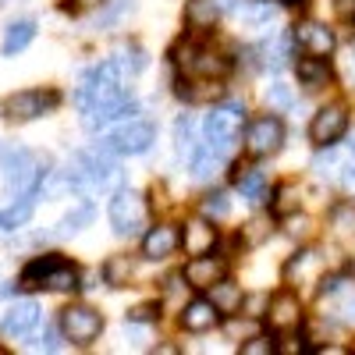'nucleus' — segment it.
<instances>
[{
  "label": "nucleus",
  "mask_w": 355,
  "mask_h": 355,
  "mask_svg": "<svg viewBox=\"0 0 355 355\" xmlns=\"http://www.w3.org/2000/svg\"><path fill=\"white\" fill-rule=\"evenodd\" d=\"M64 174H68V189L75 196H114L125 185V171L117 164V153H110L103 142L96 150L75 153Z\"/></svg>",
  "instance_id": "f257e3e1"
},
{
  "label": "nucleus",
  "mask_w": 355,
  "mask_h": 355,
  "mask_svg": "<svg viewBox=\"0 0 355 355\" xmlns=\"http://www.w3.org/2000/svg\"><path fill=\"white\" fill-rule=\"evenodd\" d=\"M46 167H50V160L28 153L25 146H4V150H0V174H4L8 192L18 196V199L40 192L43 178L50 174Z\"/></svg>",
  "instance_id": "f03ea898"
},
{
  "label": "nucleus",
  "mask_w": 355,
  "mask_h": 355,
  "mask_svg": "<svg viewBox=\"0 0 355 355\" xmlns=\"http://www.w3.org/2000/svg\"><path fill=\"white\" fill-rule=\"evenodd\" d=\"M242 125H245V103L242 100H224L217 103L202 121V135H206V146L214 150H231V142L242 135Z\"/></svg>",
  "instance_id": "7ed1b4c3"
},
{
  "label": "nucleus",
  "mask_w": 355,
  "mask_h": 355,
  "mask_svg": "<svg viewBox=\"0 0 355 355\" xmlns=\"http://www.w3.org/2000/svg\"><path fill=\"white\" fill-rule=\"evenodd\" d=\"M121 82H125V68L117 64V61H103V64H96L93 71L82 78L78 93H75V103L78 107H89L93 100H107V96L125 93Z\"/></svg>",
  "instance_id": "20e7f679"
},
{
  "label": "nucleus",
  "mask_w": 355,
  "mask_h": 355,
  "mask_svg": "<svg viewBox=\"0 0 355 355\" xmlns=\"http://www.w3.org/2000/svg\"><path fill=\"white\" fill-rule=\"evenodd\" d=\"M107 217H110L114 234H121V239H132V234H139V231L146 227V202H142V196H135L132 189L121 185V189L114 192V199H110Z\"/></svg>",
  "instance_id": "39448f33"
},
{
  "label": "nucleus",
  "mask_w": 355,
  "mask_h": 355,
  "mask_svg": "<svg viewBox=\"0 0 355 355\" xmlns=\"http://www.w3.org/2000/svg\"><path fill=\"white\" fill-rule=\"evenodd\" d=\"M174 64L185 68L189 75H199V78H224L231 61L220 57L217 50H206V46H192V43H178L174 50Z\"/></svg>",
  "instance_id": "423d86ee"
},
{
  "label": "nucleus",
  "mask_w": 355,
  "mask_h": 355,
  "mask_svg": "<svg viewBox=\"0 0 355 355\" xmlns=\"http://www.w3.org/2000/svg\"><path fill=\"white\" fill-rule=\"evenodd\" d=\"M61 331L71 345L89 348L103 334V316L89 306H68V309H61Z\"/></svg>",
  "instance_id": "0eeeda50"
},
{
  "label": "nucleus",
  "mask_w": 355,
  "mask_h": 355,
  "mask_svg": "<svg viewBox=\"0 0 355 355\" xmlns=\"http://www.w3.org/2000/svg\"><path fill=\"white\" fill-rule=\"evenodd\" d=\"M281 142H284V125L274 114H259L245 125V153L249 157H270L281 150Z\"/></svg>",
  "instance_id": "6e6552de"
},
{
  "label": "nucleus",
  "mask_w": 355,
  "mask_h": 355,
  "mask_svg": "<svg viewBox=\"0 0 355 355\" xmlns=\"http://www.w3.org/2000/svg\"><path fill=\"white\" fill-rule=\"evenodd\" d=\"M153 139H157V128L150 121H128L121 128H114L103 139V146L110 153H117V157H139V153H146L153 146Z\"/></svg>",
  "instance_id": "1a4fd4ad"
},
{
  "label": "nucleus",
  "mask_w": 355,
  "mask_h": 355,
  "mask_svg": "<svg viewBox=\"0 0 355 355\" xmlns=\"http://www.w3.org/2000/svg\"><path fill=\"white\" fill-rule=\"evenodd\" d=\"M57 103H61V96L53 93V89H25V93H15L4 100V114L11 117V121H36V117L50 114Z\"/></svg>",
  "instance_id": "9d476101"
},
{
  "label": "nucleus",
  "mask_w": 355,
  "mask_h": 355,
  "mask_svg": "<svg viewBox=\"0 0 355 355\" xmlns=\"http://www.w3.org/2000/svg\"><path fill=\"white\" fill-rule=\"evenodd\" d=\"M345 132H348V110L341 103L320 107L313 114V121H309V139H313L316 150H323V146H338Z\"/></svg>",
  "instance_id": "9b49d317"
},
{
  "label": "nucleus",
  "mask_w": 355,
  "mask_h": 355,
  "mask_svg": "<svg viewBox=\"0 0 355 355\" xmlns=\"http://www.w3.org/2000/svg\"><path fill=\"white\" fill-rule=\"evenodd\" d=\"M135 114V100H128L125 93H117V96H107V100H93L89 107H82V125L85 132H100L114 121H121V117Z\"/></svg>",
  "instance_id": "f8f14e48"
},
{
  "label": "nucleus",
  "mask_w": 355,
  "mask_h": 355,
  "mask_svg": "<svg viewBox=\"0 0 355 355\" xmlns=\"http://www.w3.org/2000/svg\"><path fill=\"white\" fill-rule=\"evenodd\" d=\"M185 284L196 288V291H210V284H217L220 277H227V263L224 259H214V256H192L182 270Z\"/></svg>",
  "instance_id": "ddd939ff"
},
{
  "label": "nucleus",
  "mask_w": 355,
  "mask_h": 355,
  "mask_svg": "<svg viewBox=\"0 0 355 355\" xmlns=\"http://www.w3.org/2000/svg\"><path fill=\"white\" fill-rule=\"evenodd\" d=\"M266 320H270L274 331H291L302 323V302L295 291H277L270 302H266Z\"/></svg>",
  "instance_id": "4468645a"
},
{
  "label": "nucleus",
  "mask_w": 355,
  "mask_h": 355,
  "mask_svg": "<svg viewBox=\"0 0 355 355\" xmlns=\"http://www.w3.org/2000/svg\"><path fill=\"white\" fill-rule=\"evenodd\" d=\"M40 306L33 302V299H21V302H15L11 309H8V316H4V323H0V331H4V338H28L36 327H40Z\"/></svg>",
  "instance_id": "2eb2a0df"
},
{
  "label": "nucleus",
  "mask_w": 355,
  "mask_h": 355,
  "mask_svg": "<svg viewBox=\"0 0 355 355\" xmlns=\"http://www.w3.org/2000/svg\"><path fill=\"white\" fill-rule=\"evenodd\" d=\"M178 249H182V234H178L174 224H157V227H150L142 234V256L153 259V263L174 256Z\"/></svg>",
  "instance_id": "dca6fc26"
},
{
  "label": "nucleus",
  "mask_w": 355,
  "mask_h": 355,
  "mask_svg": "<svg viewBox=\"0 0 355 355\" xmlns=\"http://www.w3.org/2000/svg\"><path fill=\"white\" fill-rule=\"evenodd\" d=\"M220 309L210 302V299H196V302H189L185 309H182V327L189 331V334H206V331H214L217 323H220Z\"/></svg>",
  "instance_id": "f3484780"
},
{
  "label": "nucleus",
  "mask_w": 355,
  "mask_h": 355,
  "mask_svg": "<svg viewBox=\"0 0 355 355\" xmlns=\"http://www.w3.org/2000/svg\"><path fill=\"white\" fill-rule=\"evenodd\" d=\"M214 245H217V227L210 224V217L185 224V234H182L185 256H206V252H214Z\"/></svg>",
  "instance_id": "a211bd4d"
},
{
  "label": "nucleus",
  "mask_w": 355,
  "mask_h": 355,
  "mask_svg": "<svg viewBox=\"0 0 355 355\" xmlns=\"http://www.w3.org/2000/svg\"><path fill=\"white\" fill-rule=\"evenodd\" d=\"M291 33H295V43H299L306 53H316V57H327L334 50V43H338L331 28H323L316 21H302V25H295Z\"/></svg>",
  "instance_id": "6ab92c4d"
},
{
  "label": "nucleus",
  "mask_w": 355,
  "mask_h": 355,
  "mask_svg": "<svg viewBox=\"0 0 355 355\" xmlns=\"http://www.w3.org/2000/svg\"><path fill=\"white\" fill-rule=\"evenodd\" d=\"M185 25L192 33H210L220 18V0H185Z\"/></svg>",
  "instance_id": "aec40b11"
},
{
  "label": "nucleus",
  "mask_w": 355,
  "mask_h": 355,
  "mask_svg": "<svg viewBox=\"0 0 355 355\" xmlns=\"http://www.w3.org/2000/svg\"><path fill=\"white\" fill-rule=\"evenodd\" d=\"M234 185H239V192H242V199L245 202H266L274 196V189H270V182H266V174L263 171H256V167H239V174H234Z\"/></svg>",
  "instance_id": "412c9836"
},
{
  "label": "nucleus",
  "mask_w": 355,
  "mask_h": 355,
  "mask_svg": "<svg viewBox=\"0 0 355 355\" xmlns=\"http://www.w3.org/2000/svg\"><path fill=\"white\" fill-rule=\"evenodd\" d=\"M295 75H299V82L306 89H320V85H327V78H331V64H327V57L306 53V57L295 61Z\"/></svg>",
  "instance_id": "4be33fe9"
},
{
  "label": "nucleus",
  "mask_w": 355,
  "mask_h": 355,
  "mask_svg": "<svg viewBox=\"0 0 355 355\" xmlns=\"http://www.w3.org/2000/svg\"><path fill=\"white\" fill-rule=\"evenodd\" d=\"M33 40H36V21H33V18L11 21L8 33H4V43H0V53H4V57H15V53H21Z\"/></svg>",
  "instance_id": "5701e85b"
},
{
  "label": "nucleus",
  "mask_w": 355,
  "mask_h": 355,
  "mask_svg": "<svg viewBox=\"0 0 355 355\" xmlns=\"http://www.w3.org/2000/svg\"><path fill=\"white\" fill-rule=\"evenodd\" d=\"M220 93H224L220 78H199V75H196V82H182V85H178V96L189 100V103H210V100H217Z\"/></svg>",
  "instance_id": "b1692460"
},
{
  "label": "nucleus",
  "mask_w": 355,
  "mask_h": 355,
  "mask_svg": "<svg viewBox=\"0 0 355 355\" xmlns=\"http://www.w3.org/2000/svg\"><path fill=\"white\" fill-rule=\"evenodd\" d=\"M43 288H50V291H75L78 288V266L68 263V259H53L50 270H46Z\"/></svg>",
  "instance_id": "393cba45"
},
{
  "label": "nucleus",
  "mask_w": 355,
  "mask_h": 355,
  "mask_svg": "<svg viewBox=\"0 0 355 355\" xmlns=\"http://www.w3.org/2000/svg\"><path fill=\"white\" fill-rule=\"evenodd\" d=\"M210 302H214V306H217L220 313H234V309H242L245 295H242V288L234 284V281L220 277L217 284H210Z\"/></svg>",
  "instance_id": "a878e982"
},
{
  "label": "nucleus",
  "mask_w": 355,
  "mask_h": 355,
  "mask_svg": "<svg viewBox=\"0 0 355 355\" xmlns=\"http://www.w3.org/2000/svg\"><path fill=\"white\" fill-rule=\"evenodd\" d=\"M295 46H299V43H295V33H281V36H274V43L266 40V43L259 46V53H266V57H263V64H270L274 71H277V68H284Z\"/></svg>",
  "instance_id": "bb28decb"
},
{
  "label": "nucleus",
  "mask_w": 355,
  "mask_h": 355,
  "mask_svg": "<svg viewBox=\"0 0 355 355\" xmlns=\"http://www.w3.org/2000/svg\"><path fill=\"white\" fill-rule=\"evenodd\" d=\"M28 217H33V196H25V199L0 210V231H18L28 224Z\"/></svg>",
  "instance_id": "cd10ccee"
},
{
  "label": "nucleus",
  "mask_w": 355,
  "mask_h": 355,
  "mask_svg": "<svg viewBox=\"0 0 355 355\" xmlns=\"http://www.w3.org/2000/svg\"><path fill=\"white\" fill-rule=\"evenodd\" d=\"M128 277H132V259L128 256H110L103 263V281L110 288H128Z\"/></svg>",
  "instance_id": "c85d7f7f"
},
{
  "label": "nucleus",
  "mask_w": 355,
  "mask_h": 355,
  "mask_svg": "<svg viewBox=\"0 0 355 355\" xmlns=\"http://www.w3.org/2000/svg\"><path fill=\"white\" fill-rule=\"evenodd\" d=\"M174 150L178 153H196V125H192V117L185 114V117H178V121H174Z\"/></svg>",
  "instance_id": "c756f323"
},
{
  "label": "nucleus",
  "mask_w": 355,
  "mask_h": 355,
  "mask_svg": "<svg viewBox=\"0 0 355 355\" xmlns=\"http://www.w3.org/2000/svg\"><path fill=\"white\" fill-rule=\"evenodd\" d=\"M57 256H40V259H33V263H28L25 266V270H21V277H18V284L21 288H28V291H33V288H43V281H46V270H50V263H53Z\"/></svg>",
  "instance_id": "7c9ffc66"
},
{
  "label": "nucleus",
  "mask_w": 355,
  "mask_h": 355,
  "mask_svg": "<svg viewBox=\"0 0 355 355\" xmlns=\"http://www.w3.org/2000/svg\"><path fill=\"white\" fill-rule=\"evenodd\" d=\"M274 11H277V8L270 4V0H252V4H245V8H242V21H245V25H252V28L270 25Z\"/></svg>",
  "instance_id": "2f4dec72"
},
{
  "label": "nucleus",
  "mask_w": 355,
  "mask_h": 355,
  "mask_svg": "<svg viewBox=\"0 0 355 355\" xmlns=\"http://www.w3.org/2000/svg\"><path fill=\"white\" fill-rule=\"evenodd\" d=\"M199 210H202V217H210V220H224L231 214V199H227V192L217 189V192H210V196L202 199Z\"/></svg>",
  "instance_id": "473e14b6"
},
{
  "label": "nucleus",
  "mask_w": 355,
  "mask_h": 355,
  "mask_svg": "<svg viewBox=\"0 0 355 355\" xmlns=\"http://www.w3.org/2000/svg\"><path fill=\"white\" fill-rule=\"evenodd\" d=\"M274 196H277V199L270 202L274 217H288V214H295V210H299V192H295L291 185H281Z\"/></svg>",
  "instance_id": "72a5a7b5"
},
{
  "label": "nucleus",
  "mask_w": 355,
  "mask_h": 355,
  "mask_svg": "<svg viewBox=\"0 0 355 355\" xmlns=\"http://www.w3.org/2000/svg\"><path fill=\"white\" fill-rule=\"evenodd\" d=\"M93 220V210H89V206H78V210H71L61 224H57V234H61V239H68V234H75L82 224H89Z\"/></svg>",
  "instance_id": "f704fd0d"
},
{
  "label": "nucleus",
  "mask_w": 355,
  "mask_h": 355,
  "mask_svg": "<svg viewBox=\"0 0 355 355\" xmlns=\"http://www.w3.org/2000/svg\"><path fill=\"white\" fill-rule=\"evenodd\" d=\"M266 103H270V110H288V107L295 103L291 85H284V82H274L270 89H266Z\"/></svg>",
  "instance_id": "c9c22d12"
},
{
  "label": "nucleus",
  "mask_w": 355,
  "mask_h": 355,
  "mask_svg": "<svg viewBox=\"0 0 355 355\" xmlns=\"http://www.w3.org/2000/svg\"><path fill=\"white\" fill-rule=\"evenodd\" d=\"M323 150H327V153H320V157H316V174L327 178V174L341 171V167H345V160H341V153L334 150V146H323Z\"/></svg>",
  "instance_id": "e433bc0d"
},
{
  "label": "nucleus",
  "mask_w": 355,
  "mask_h": 355,
  "mask_svg": "<svg viewBox=\"0 0 355 355\" xmlns=\"http://www.w3.org/2000/svg\"><path fill=\"white\" fill-rule=\"evenodd\" d=\"M313 266H316V252L306 249V252H299V256H295V259L284 266V274H288V277H306Z\"/></svg>",
  "instance_id": "4c0bfd02"
},
{
  "label": "nucleus",
  "mask_w": 355,
  "mask_h": 355,
  "mask_svg": "<svg viewBox=\"0 0 355 355\" xmlns=\"http://www.w3.org/2000/svg\"><path fill=\"white\" fill-rule=\"evenodd\" d=\"M266 234H270V217H252L249 227H245V242L249 245H259Z\"/></svg>",
  "instance_id": "58836bf2"
},
{
  "label": "nucleus",
  "mask_w": 355,
  "mask_h": 355,
  "mask_svg": "<svg viewBox=\"0 0 355 355\" xmlns=\"http://www.w3.org/2000/svg\"><path fill=\"white\" fill-rule=\"evenodd\" d=\"M270 352H277V345L270 338H249V341H242V355H270Z\"/></svg>",
  "instance_id": "ea45409f"
},
{
  "label": "nucleus",
  "mask_w": 355,
  "mask_h": 355,
  "mask_svg": "<svg viewBox=\"0 0 355 355\" xmlns=\"http://www.w3.org/2000/svg\"><path fill=\"white\" fill-rule=\"evenodd\" d=\"M334 224L341 234H355V210L352 206H341V210H334Z\"/></svg>",
  "instance_id": "a19ab883"
},
{
  "label": "nucleus",
  "mask_w": 355,
  "mask_h": 355,
  "mask_svg": "<svg viewBox=\"0 0 355 355\" xmlns=\"http://www.w3.org/2000/svg\"><path fill=\"white\" fill-rule=\"evenodd\" d=\"M157 316H160V306H157V302H150V306H135V309L128 313L132 323H153Z\"/></svg>",
  "instance_id": "79ce46f5"
},
{
  "label": "nucleus",
  "mask_w": 355,
  "mask_h": 355,
  "mask_svg": "<svg viewBox=\"0 0 355 355\" xmlns=\"http://www.w3.org/2000/svg\"><path fill=\"white\" fill-rule=\"evenodd\" d=\"M132 8H135V0H117V4H110V8L100 15V21H103V25H107V21H117V18H121L125 11H132Z\"/></svg>",
  "instance_id": "37998d69"
},
{
  "label": "nucleus",
  "mask_w": 355,
  "mask_h": 355,
  "mask_svg": "<svg viewBox=\"0 0 355 355\" xmlns=\"http://www.w3.org/2000/svg\"><path fill=\"white\" fill-rule=\"evenodd\" d=\"M341 182H345V189L355 196V160H348V164L341 167Z\"/></svg>",
  "instance_id": "c03bdc74"
},
{
  "label": "nucleus",
  "mask_w": 355,
  "mask_h": 355,
  "mask_svg": "<svg viewBox=\"0 0 355 355\" xmlns=\"http://www.w3.org/2000/svg\"><path fill=\"white\" fill-rule=\"evenodd\" d=\"M96 4H107V0H68V4H61V11H82V8H96Z\"/></svg>",
  "instance_id": "a18cd8bd"
},
{
  "label": "nucleus",
  "mask_w": 355,
  "mask_h": 355,
  "mask_svg": "<svg viewBox=\"0 0 355 355\" xmlns=\"http://www.w3.org/2000/svg\"><path fill=\"white\" fill-rule=\"evenodd\" d=\"M341 284H345L341 277H323L320 281V295H334V291H341Z\"/></svg>",
  "instance_id": "49530a36"
},
{
  "label": "nucleus",
  "mask_w": 355,
  "mask_h": 355,
  "mask_svg": "<svg viewBox=\"0 0 355 355\" xmlns=\"http://www.w3.org/2000/svg\"><path fill=\"white\" fill-rule=\"evenodd\" d=\"M345 323H352V327H355V302L345 306Z\"/></svg>",
  "instance_id": "de8ad7c7"
},
{
  "label": "nucleus",
  "mask_w": 355,
  "mask_h": 355,
  "mask_svg": "<svg viewBox=\"0 0 355 355\" xmlns=\"http://www.w3.org/2000/svg\"><path fill=\"white\" fill-rule=\"evenodd\" d=\"M284 8H306V0H281Z\"/></svg>",
  "instance_id": "09e8293b"
},
{
  "label": "nucleus",
  "mask_w": 355,
  "mask_h": 355,
  "mask_svg": "<svg viewBox=\"0 0 355 355\" xmlns=\"http://www.w3.org/2000/svg\"><path fill=\"white\" fill-rule=\"evenodd\" d=\"M352 82H355V57H352Z\"/></svg>",
  "instance_id": "8fccbe9b"
},
{
  "label": "nucleus",
  "mask_w": 355,
  "mask_h": 355,
  "mask_svg": "<svg viewBox=\"0 0 355 355\" xmlns=\"http://www.w3.org/2000/svg\"><path fill=\"white\" fill-rule=\"evenodd\" d=\"M4 4H8V0H0V8H4Z\"/></svg>",
  "instance_id": "3c124183"
}]
</instances>
